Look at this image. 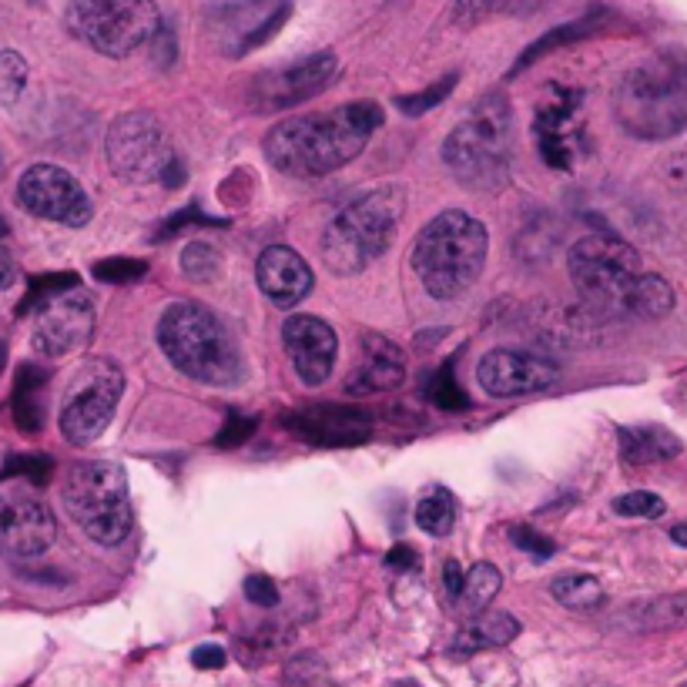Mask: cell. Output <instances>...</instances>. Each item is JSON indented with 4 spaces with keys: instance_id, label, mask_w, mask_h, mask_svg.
<instances>
[{
    "instance_id": "obj_1",
    "label": "cell",
    "mask_w": 687,
    "mask_h": 687,
    "mask_svg": "<svg viewBox=\"0 0 687 687\" xmlns=\"http://www.w3.org/2000/svg\"><path fill=\"white\" fill-rule=\"evenodd\" d=\"M383 124L376 101H349L336 111L299 114L265 135V158L292 178H322L349 165Z\"/></svg>"
},
{
    "instance_id": "obj_2",
    "label": "cell",
    "mask_w": 687,
    "mask_h": 687,
    "mask_svg": "<svg viewBox=\"0 0 687 687\" xmlns=\"http://www.w3.org/2000/svg\"><path fill=\"white\" fill-rule=\"evenodd\" d=\"M614 118L631 138L664 141L687 128V54L661 51L634 64L614 91Z\"/></svg>"
},
{
    "instance_id": "obj_3",
    "label": "cell",
    "mask_w": 687,
    "mask_h": 687,
    "mask_svg": "<svg viewBox=\"0 0 687 687\" xmlns=\"http://www.w3.org/2000/svg\"><path fill=\"white\" fill-rule=\"evenodd\" d=\"M486 225L470 212L450 208L436 215L413 245V269L423 289L440 302L460 299L473 289L486 262Z\"/></svg>"
},
{
    "instance_id": "obj_4",
    "label": "cell",
    "mask_w": 687,
    "mask_h": 687,
    "mask_svg": "<svg viewBox=\"0 0 687 687\" xmlns=\"http://www.w3.org/2000/svg\"><path fill=\"white\" fill-rule=\"evenodd\" d=\"M158 346L168 362L205 386H235L242 379V352L215 312L195 302H175L158 322Z\"/></svg>"
},
{
    "instance_id": "obj_5",
    "label": "cell",
    "mask_w": 687,
    "mask_h": 687,
    "mask_svg": "<svg viewBox=\"0 0 687 687\" xmlns=\"http://www.w3.org/2000/svg\"><path fill=\"white\" fill-rule=\"evenodd\" d=\"M513 111L507 94L490 91L443 141V161L453 178L473 192H496L510 178Z\"/></svg>"
},
{
    "instance_id": "obj_6",
    "label": "cell",
    "mask_w": 687,
    "mask_h": 687,
    "mask_svg": "<svg viewBox=\"0 0 687 687\" xmlns=\"http://www.w3.org/2000/svg\"><path fill=\"white\" fill-rule=\"evenodd\" d=\"M403 208L406 192L399 185H379L359 195L322 232V262L336 275H359L393 245Z\"/></svg>"
},
{
    "instance_id": "obj_7",
    "label": "cell",
    "mask_w": 687,
    "mask_h": 687,
    "mask_svg": "<svg viewBox=\"0 0 687 687\" xmlns=\"http://www.w3.org/2000/svg\"><path fill=\"white\" fill-rule=\"evenodd\" d=\"M61 500L71 520L88 533L94 543L118 547L131 533V496L128 476L118 463L84 460L74 463L61 486Z\"/></svg>"
},
{
    "instance_id": "obj_8",
    "label": "cell",
    "mask_w": 687,
    "mask_h": 687,
    "mask_svg": "<svg viewBox=\"0 0 687 687\" xmlns=\"http://www.w3.org/2000/svg\"><path fill=\"white\" fill-rule=\"evenodd\" d=\"M64 24L104 57H128L161 31L155 0H71Z\"/></svg>"
},
{
    "instance_id": "obj_9",
    "label": "cell",
    "mask_w": 687,
    "mask_h": 687,
    "mask_svg": "<svg viewBox=\"0 0 687 687\" xmlns=\"http://www.w3.org/2000/svg\"><path fill=\"white\" fill-rule=\"evenodd\" d=\"M567 269L577 292L600 312H624L634 279L641 275V255L624 238L584 235L570 248Z\"/></svg>"
},
{
    "instance_id": "obj_10",
    "label": "cell",
    "mask_w": 687,
    "mask_h": 687,
    "mask_svg": "<svg viewBox=\"0 0 687 687\" xmlns=\"http://www.w3.org/2000/svg\"><path fill=\"white\" fill-rule=\"evenodd\" d=\"M104 155H108V165L121 181L148 185V181L161 178V171L175 158V151H171V141L155 114L128 111L121 118H114V124L108 128Z\"/></svg>"
},
{
    "instance_id": "obj_11",
    "label": "cell",
    "mask_w": 687,
    "mask_h": 687,
    "mask_svg": "<svg viewBox=\"0 0 687 687\" xmlns=\"http://www.w3.org/2000/svg\"><path fill=\"white\" fill-rule=\"evenodd\" d=\"M124 393V372L111 359H94L81 369L61 406V433L74 446H88L108 429Z\"/></svg>"
},
{
    "instance_id": "obj_12",
    "label": "cell",
    "mask_w": 687,
    "mask_h": 687,
    "mask_svg": "<svg viewBox=\"0 0 687 687\" xmlns=\"http://www.w3.org/2000/svg\"><path fill=\"white\" fill-rule=\"evenodd\" d=\"M292 14V0H212L205 14L208 37L225 57H245L269 44Z\"/></svg>"
},
{
    "instance_id": "obj_13",
    "label": "cell",
    "mask_w": 687,
    "mask_h": 687,
    "mask_svg": "<svg viewBox=\"0 0 687 687\" xmlns=\"http://www.w3.org/2000/svg\"><path fill=\"white\" fill-rule=\"evenodd\" d=\"M336 78H339V57L332 51H319V54L299 57L292 64H282V68L262 71L252 81L248 101H252L255 111H265V114L285 111V108H295V104L319 98Z\"/></svg>"
},
{
    "instance_id": "obj_14",
    "label": "cell",
    "mask_w": 687,
    "mask_h": 687,
    "mask_svg": "<svg viewBox=\"0 0 687 687\" xmlns=\"http://www.w3.org/2000/svg\"><path fill=\"white\" fill-rule=\"evenodd\" d=\"M17 202H21L31 215L47 218V222H57V225H68V228L88 225L94 215L84 185L71 175V171H64L57 165L27 168L21 175V185H17Z\"/></svg>"
},
{
    "instance_id": "obj_15",
    "label": "cell",
    "mask_w": 687,
    "mask_h": 687,
    "mask_svg": "<svg viewBox=\"0 0 687 687\" xmlns=\"http://www.w3.org/2000/svg\"><path fill=\"white\" fill-rule=\"evenodd\" d=\"M94 336V305L84 292L71 289L54 299H47L41 309H34V349L51 359L71 356L84 349Z\"/></svg>"
},
{
    "instance_id": "obj_16",
    "label": "cell",
    "mask_w": 687,
    "mask_h": 687,
    "mask_svg": "<svg viewBox=\"0 0 687 687\" xmlns=\"http://www.w3.org/2000/svg\"><path fill=\"white\" fill-rule=\"evenodd\" d=\"M580 104L584 94L577 88H560L550 84L537 104V118H533V135L543 161L557 171H570L580 151Z\"/></svg>"
},
{
    "instance_id": "obj_17",
    "label": "cell",
    "mask_w": 687,
    "mask_h": 687,
    "mask_svg": "<svg viewBox=\"0 0 687 687\" xmlns=\"http://www.w3.org/2000/svg\"><path fill=\"white\" fill-rule=\"evenodd\" d=\"M476 379L496 399L530 396L557 383V366L543 356H533V352L490 349L476 366Z\"/></svg>"
},
{
    "instance_id": "obj_18",
    "label": "cell",
    "mask_w": 687,
    "mask_h": 687,
    "mask_svg": "<svg viewBox=\"0 0 687 687\" xmlns=\"http://www.w3.org/2000/svg\"><path fill=\"white\" fill-rule=\"evenodd\" d=\"M282 342L292 359L295 376L302 379V386L326 383L339 352V339L329 322H322L316 316H292L282 326Z\"/></svg>"
},
{
    "instance_id": "obj_19",
    "label": "cell",
    "mask_w": 687,
    "mask_h": 687,
    "mask_svg": "<svg viewBox=\"0 0 687 687\" xmlns=\"http://www.w3.org/2000/svg\"><path fill=\"white\" fill-rule=\"evenodd\" d=\"M285 429L312 446H359L372 436V423L362 409L352 406H305L282 419Z\"/></svg>"
},
{
    "instance_id": "obj_20",
    "label": "cell",
    "mask_w": 687,
    "mask_h": 687,
    "mask_svg": "<svg viewBox=\"0 0 687 687\" xmlns=\"http://www.w3.org/2000/svg\"><path fill=\"white\" fill-rule=\"evenodd\" d=\"M54 533V513L41 500H31V496L7 500L4 496V507H0V553L4 557H41L54 543Z\"/></svg>"
},
{
    "instance_id": "obj_21",
    "label": "cell",
    "mask_w": 687,
    "mask_h": 687,
    "mask_svg": "<svg viewBox=\"0 0 687 687\" xmlns=\"http://www.w3.org/2000/svg\"><path fill=\"white\" fill-rule=\"evenodd\" d=\"M406 379V356L396 342H389L379 332H366L359 342V362L346 376V389L352 396L389 393L403 386Z\"/></svg>"
},
{
    "instance_id": "obj_22",
    "label": "cell",
    "mask_w": 687,
    "mask_h": 687,
    "mask_svg": "<svg viewBox=\"0 0 687 687\" xmlns=\"http://www.w3.org/2000/svg\"><path fill=\"white\" fill-rule=\"evenodd\" d=\"M255 282L265 292V299L282 305V309H292L299 305L305 295L312 292V282L316 275L305 265L299 252L285 245H272L259 255V265H255Z\"/></svg>"
},
{
    "instance_id": "obj_23",
    "label": "cell",
    "mask_w": 687,
    "mask_h": 687,
    "mask_svg": "<svg viewBox=\"0 0 687 687\" xmlns=\"http://www.w3.org/2000/svg\"><path fill=\"white\" fill-rule=\"evenodd\" d=\"M620 456L631 466H651V463H667L681 453V440L664 426H620Z\"/></svg>"
},
{
    "instance_id": "obj_24",
    "label": "cell",
    "mask_w": 687,
    "mask_h": 687,
    "mask_svg": "<svg viewBox=\"0 0 687 687\" xmlns=\"http://www.w3.org/2000/svg\"><path fill=\"white\" fill-rule=\"evenodd\" d=\"M624 620L631 631H681L687 627V594H664V597H651L641 600V604L627 607Z\"/></svg>"
},
{
    "instance_id": "obj_25",
    "label": "cell",
    "mask_w": 687,
    "mask_h": 687,
    "mask_svg": "<svg viewBox=\"0 0 687 687\" xmlns=\"http://www.w3.org/2000/svg\"><path fill=\"white\" fill-rule=\"evenodd\" d=\"M520 634V620L513 614H486L476 624L463 627L453 641L456 654H473V651H486V647H503L510 644L513 637Z\"/></svg>"
},
{
    "instance_id": "obj_26",
    "label": "cell",
    "mask_w": 687,
    "mask_h": 687,
    "mask_svg": "<svg viewBox=\"0 0 687 687\" xmlns=\"http://www.w3.org/2000/svg\"><path fill=\"white\" fill-rule=\"evenodd\" d=\"M47 383V369L27 362L17 372V383H14V423L24 429V433H37L44 423V409H41V386Z\"/></svg>"
},
{
    "instance_id": "obj_27",
    "label": "cell",
    "mask_w": 687,
    "mask_h": 687,
    "mask_svg": "<svg viewBox=\"0 0 687 687\" xmlns=\"http://www.w3.org/2000/svg\"><path fill=\"white\" fill-rule=\"evenodd\" d=\"M503 587V574L493 564H476L470 574H463V587L456 594L453 607L460 617H476L490 607V600L500 594Z\"/></svg>"
},
{
    "instance_id": "obj_28",
    "label": "cell",
    "mask_w": 687,
    "mask_h": 687,
    "mask_svg": "<svg viewBox=\"0 0 687 687\" xmlns=\"http://www.w3.org/2000/svg\"><path fill=\"white\" fill-rule=\"evenodd\" d=\"M674 309V289L667 285L661 275H647L641 272L634 279V289L627 295V309L624 316H641V319H661Z\"/></svg>"
},
{
    "instance_id": "obj_29",
    "label": "cell",
    "mask_w": 687,
    "mask_h": 687,
    "mask_svg": "<svg viewBox=\"0 0 687 687\" xmlns=\"http://www.w3.org/2000/svg\"><path fill=\"white\" fill-rule=\"evenodd\" d=\"M543 4H550V0H453L450 17L456 27H476L500 14H513V17L533 14V11H540Z\"/></svg>"
},
{
    "instance_id": "obj_30",
    "label": "cell",
    "mask_w": 687,
    "mask_h": 687,
    "mask_svg": "<svg viewBox=\"0 0 687 687\" xmlns=\"http://www.w3.org/2000/svg\"><path fill=\"white\" fill-rule=\"evenodd\" d=\"M416 523L429 537H446L456 527V496L446 486H429L416 503Z\"/></svg>"
},
{
    "instance_id": "obj_31",
    "label": "cell",
    "mask_w": 687,
    "mask_h": 687,
    "mask_svg": "<svg viewBox=\"0 0 687 687\" xmlns=\"http://www.w3.org/2000/svg\"><path fill=\"white\" fill-rule=\"evenodd\" d=\"M550 594L567 610H597L604 604V587L590 574H560L550 584Z\"/></svg>"
},
{
    "instance_id": "obj_32",
    "label": "cell",
    "mask_w": 687,
    "mask_h": 687,
    "mask_svg": "<svg viewBox=\"0 0 687 687\" xmlns=\"http://www.w3.org/2000/svg\"><path fill=\"white\" fill-rule=\"evenodd\" d=\"M597 27H600V14H590V17H584V21H570V24H564V27H557V31L543 34L537 44H530L527 51L520 54V61H517V68H513V74H520L523 68H530L533 61H540L543 54L557 51V47H567V44L580 41V37L594 34Z\"/></svg>"
},
{
    "instance_id": "obj_33",
    "label": "cell",
    "mask_w": 687,
    "mask_h": 687,
    "mask_svg": "<svg viewBox=\"0 0 687 687\" xmlns=\"http://www.w3.org/2000/svg\"><path fill=\"white\" fill-rule=\"evenodd\" d=\"M423 396L440 409H470V396L460 389L450 366H440V369L429 372L426 383H423Z\"/></svg>"
},
{
    "instance_id": "obj_34",
    "label": "cell",
    "mask_w": 687,
    "mask_h": 687,
    "mask_svg": "<svg viewBox=\"0 0 687 687\" xmlns=\"http://www.w3.org/2000/svg\"><path fill=\"white\" fill-rule=\"evenodd\" d=\"M181 272L195 282H208L222 272V252L212 242H192L181 252Z\"/></svg>"
},
{
    "instance_id": "obj_35",
    "label": "cell",
    "mask_w": 687,
    "mask_h": 687,
    "mask_svg": "<svg viewBox=\"0 0 687 687\" xmlns=\"http://www.w3.org/2000/svg\"><path fill=\"white\" fill-rule=\"evenodd\" d=\"M51 470H54V463H51V456H44V453H11L4 460L0 480H31L34 486H44Z\"/></svg>"
},
{
    "instance_id": "obj_36",
    "label": "cell",
    "mask_w": 687,
    "mask_h": 687,
    "mask_svg": "<svg viewBox=\"0 0 687 687\" xmlns=\"http://www.w3.org/2000/svg\"><path fill=\"white\" fill-rule=\"evenodd\" d=\"M27 61L17 51H0V104L11 108L27 88Z\"/></svg>"
},
{
    "instance_id": "obj_37",
    "label": "cell",
    "mask_w": 687,
    "mask_h": 687,
    "mask_svg": "<svg viewBox=\"0 0 687 687\" xmlns=\"http://www.w3.org/2000/svg\"><path fill=\"white\" fill-rule=\"evenodd\" d=\"M71 289H78V275H71V272L37 275V279H31V285H27V299L17 305V312L41 309L47 299H54V295H61V292H71Z\"/></svg>"
},
{
    "instance_id": "obj_38",
    "label": "cell",
    "mask_w": 687,
    "mask_h": 687,
    "mask_svg": "<svg viewBox=\"0 0 687 687\" xmlns=\"http://www.w3.org/2000/svg\"><path fill=\"white\" fill-rule=\"evenodd\" d=\"M453 88H456V74H446V78H440L436 84H429L426 91L406 94V98H396V108L403 111V114H409V118H416V114L433 111L436 104H443L446 98H450Z\"/></svg>"
},
{
    "instance_id": "obj_39",
    "label": "cell",
    "mask_w": 687,
    "mask_h": 687,
    "mask_svg": "<svg viewBox=\"0 0 687 687\" xmlns=\"http://www.w3.org/2000/svg\"><path fill=\"white\" fill-rule=\"evenodd\" d=\"M664 500L657 493H647V490H637V493H624L614 500V513L617 517H644V520H654V517H664Z\"/></svg>"
},
{
    "instance_id": "obj_40",
    "label": "cell",
    "mask_w": 687,
    "mask_h": 687,
    "mask_svg": "<svg viewBox=\"0 0 687 687\" xmlns=\"http://www.w3.org/2000/svg\"><path fill=\"white\" fill-rule=\"evenodd\" d=\"M145 272H148V265L141 259H104V262L94 265V279H98V282H114V285L138 282Z\"/></svg>"
},
{
    "instance_id": "obj_41",
    "label": "cell",
    "mask_w": 687,
    "mask_h": 687,
    "mask_svg": "<svg viewBox=\"0 0 687 687\" xmlns=\"http://www.w3.org/2000/svg\"><path fill=\"white\" fill-rule=\"evenodd\" d=\"M510 540H513V547H520L523 553H530L533 560H550L553 550H557L550 537H543V533L530 530V527H513L510 530Z\"/></svg>"
},
{
    "instance_id": "obj_42",
    "label": "cell",
    "mask_w": 687,
    "mask_h": 687,
    "mask_svg": "<svg viewBox=\"0 0 687 687\" xmlns=\"http://www.w3.org/2000/svg\"><path fill=\"white\" fill-rule=\"evenodd\" d=\"M252 433H255V419H248V416H232V419H228V423L222 426V433L215 436V446H222V450H232V446H242Z\"/></svg>"
},
{
    "instance_id": "obj_43",
    "label": "cell",
    "mask_w": 687,
    "mask_h": 687,
    "mask_svg": "<svg viewBox=\"0 0 687 687\" xmlns=\"http://www.w3.org/2000/svg\"><path fill=\"white\" fill-rule=\"evenodd\" d=\"M245 597L252 600L255 607H275V604H279V587H275L272 577L252 574L245 580Z\"/></svg>"
},
{
    "instance_id": "obj_44",
    "label": "cell",
    "mask_w": 687,
    "mask_h": 687,
    "mask_svg": "<svg viewBox=\"0 0 687 687\" xmlns=\"http://www.w3.org/2000/svg\"><path fill=\"white\" fill-rule=\"evenodd\" d=\"M225 661H228V654L218 644H202V647H195V654H192V664L198 671H218V667H225Z\"/></svg>"
},
{
    "instance_id": "obj_45",
    "label": "cell",
    "mask_w": 687,
    "mask_h": 687,
    "mask_svg": "<svg viewBox=\"0 0 687 687\" xmlns=\"http://www.w3.org/2000/svg\"><path fill=\"white\" fill-rule=\"evenodd\" d=\"M416 550L409 547V543H396L393 550L386 553V564L393 567V570H413L416 567Z\"/></svg>"
},
{
    "instance_id": "obj_46",
    "label": "cell",
    "mask_w": 687,
    "mask_h": 687,
    "mask_svg": "<svg viewBox=\"0 0 687 687\" xmlns=\"http://www.w3.org/2000/svg\"><path fill=\"white\" fill-rule=\"evenodd\" d=\"M443 584H446V597L456 600V594H460V587H463V570L456 560H446L443 564Z\"/></svg>"
},
{
    "instance_id": "obj_47",
    "label": "cell",
    "mask_w": 687,
    "mask_h": 687,
    "mask_svg": "<svg viewBox=\"0 0 687 687\" xmlns=\"http://www.w3.org/2000/svg\"><path fill=\"white\" fill-rule=\"evenodd\" d=\"M158 181H161V185H165V188H181V185H185V165H181V158H178V155L168 161Z\"/></svg>"
},
{
    "instance_id": "obj_48",
    "label": "cell",
    "mask_w": 687,
    "mask_h": 687,
    "mask_svg": "<svg viewBox=\"0 0 687 687\" xmlns=\"http://www.w3.org/2000/svg\"><path fill=\"white\" fill-rule=\"evenodd\" d=\"M11 282H14V259H11V252L0 245V289H7Z\"/></svg>"
},
{
    "instance_id": "obj_49",
    "label": "cell",
    "mask_w": 687,
    "mask_h": 687,
    "mask_svg": "<svg viewBox=\"0 0 687 687\" xmlns=\"http://www.w3.org/2000/svg\"><path fill=\"white\" fill-rule=\"evenodd\" d=\"M671 540L677 543V547H687V523H681V527L671 530Z\"/></svg>"
},
{
    "instance_id": "obj_50",
    "label": "cell",
    "mask_w": 687,
    "mask_h": 687,
    "mask_svg": "<svg viewBox=\"0 0 687 687\" xmlns=\"http://www.w3.org/2000/svg\"><path fill=\"white\" fill-rule=\"evenodd\" d=\"M4 366H7V342L0 339V372H4Z\"/></svg>"
},
{
    "instance_id": "obj_51",
    "label": "cell",
    "mask_w": 687,
    "mask_h": 687,
    "mask_svg": "<svg viewBox=\"0 0 687 687\" xmlns=\"http://www.w3.org/2000/svg\"><path fill=\"white\" fill-rule=\"evenodd\" d=\"M4 232H7V225H4V222H0V235H4Z\"/></svg>"
},
{
    "instance_id": "obj_52",
    "label": "cell",
    "mask_w": 687,
    "mask_h": 687,
    "mask_svg": "<svg viewBox=\"0 0 687 687\" xmlns=\"http://www.w3.org/2000/svg\"><path fill=\"white\" fill-rule=\"evenodd\" d=\"M0 507H4V496H0Z\"/></svg>"
},
{
    "instance_id": "obj_53",
    "label": "cell",
    "mask_w": 687,
    "mask_h": 687,
    "mask_svg": "<svg viewBox=\"0 0 687 687\" xmlns=\"http://www.w3.org/2000/svg\"><path fill=\"white\" fill-rule=\"evenodd\" d=\"M681 687H687V681H684V684H681Z\"/></svg>"
}]
</instances>
